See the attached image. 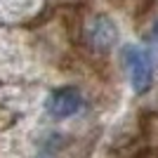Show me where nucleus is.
<instances>
[{
    "mask_svg": "<svg viewBox=\"0 0 158 158\" xmlns=\"http://www.w3.org/2000/svg\"><path fill=\"white\" fill-rule=\"evenodd\" d=\"M123 61L130 69V83L137 94H144L153 85V57L149 50H142L137 45L123 47Z\"/></svg>",
    "mask_w": 158,
    "mask_h": 158,
    "instance_id": "1",
    "label": "nucleus"
},
{
    "mask_svg": "<svg viewBox=\"0 0 158 158\" xmlns=\"http://www.w3.org/2000/svg\"><path fill=\"white\" fill-rule=\"evenodd\" d=\"M45 109L47 113L57 120H64V118H71L83 109V94H80L78 87L73 85H66V87H57L45 102Z\"/></svg>",
    "mask_w": 158,
    "mask_h": 158,
    "instance_id": "2",
    "label": "nucleus"
},
{
    "mask_svg": "<svg viewBox=\"0 0 158 158\" xmlns=\"http://www.w3.org/2000/svg\"><path fill=\"white\" fill-rule=\"evenodd\" d=\"M90 43H92L94 50H99V52H106V50H111V47L118 43V26L111 21V17L99 14V17L92 19V26H90Z\"/></svg>",
    "mask_w": 158,
    "mask_h": 158,
    "instance_id": "3",
    "label": "nucleus"
},
{
    "mask_svg": "<svg viewBox=\"0 0 158 158\" xmlns=\"http://www.w3.org/2000/svg\"><path fill=\"white\" fill-rule=\"evenodd\" d=\"M156 35H158V24H156Z\"/></svg>",
    "mask_w": 158,
    "mask_h": 158,
    "instance_id": "4",
    "label": "nucleus"
}]
</instances>
